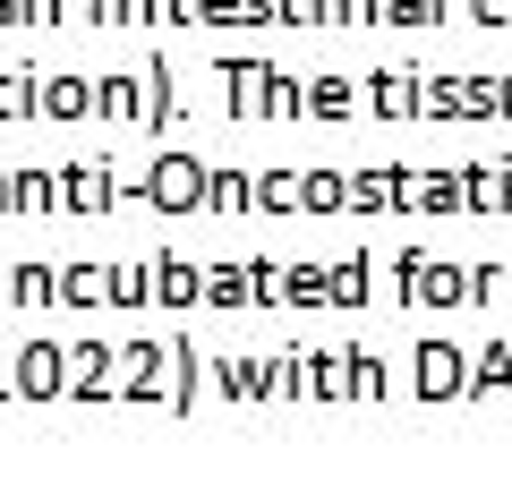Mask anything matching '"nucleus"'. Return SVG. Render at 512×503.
Instances as JSON below:
<instances>
[]
</instances>
